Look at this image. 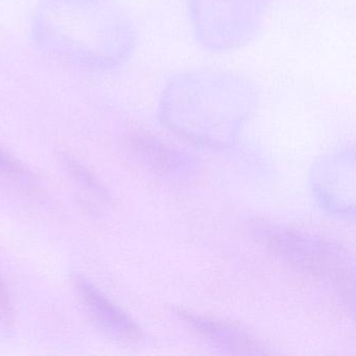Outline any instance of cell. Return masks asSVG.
Returning <instances> with one entry per match:
<instances>
[{"instance_id": "1", "label": "cell", "mask_w": 356, "mask_h": 356, "mask_svg": "<svg viewBox=\"0 0 356 356\" xmlns=\"http://www.w3.org/2000/svg\"><path fill=\"white\" fill-rule=\"evenodd\" d=\"M32 36L51 57L90 70H112L134 51L130 17L111 0H42Z\"/></svg>"}, {"instance_id": "2", "label": "cell", "mask_w": 356, "mask_h": 356, "mask_svg": "<svg viewBox=\"0 0 356 356\" xmlns=\"http://www.w3.org/2000/svg\"><path fill=\"white\" fill-rule=\"evenodd\" d=\"M255 97L249 83L233 74H181L163 92L160 118L168 128L193 143L230 147L253 110Z\"/></svg>"}, {"instance_id": "3", "label": "cell", "mask_w": 356, "mask_h": 356, "mask_svg": "<svg viewBox=\"0 0 356 356\" xmlns=\"http://www.w3.org/2000/svg\"><path fill=\"white\" fill-rule=\"evenodd\" d=\"M251 230L277 257L328 287L353 312L355 266L348 250L322 237L266 220H254Z\"/></svg>"}, {"instance_id": "4", "label": "cell", "mask_w": 356, "mask_h": 356, "mask_svg": "<svg viewBox=\"0 0 356 356\" xmlns=\"http://www.w3.org/2000/svg\"><path fill=\"white\" fill-rule=\"evenodd\" d=\"M268 0H191V19L202 44L226 51L257 35Z\"/></svg>"}, {"instance_id": "5", "label": "cell", "mask_w": 356, "mask_h": 356, "mask_svg": "<svg viewBox=\"0 0 356 356\" xmlns=\"http://www.w3.org/2000/svg\"><path fill=\"white\" fill-rule=\"evenodd\" d=\"M354 152L325 158L312 172V188L321 205L330 213L354 216Z\"/></svg>"}, {"instance_id": "6", "label": "cell", "mask_w": 356, "mask_h": 356, "mask_svg": "<svg viewBox=\"0 0 356 356\" xmlns=\"http://www.w3.org/2000/svg\"><path fill=\"white\" fill-rule=\"evenodd\" d=\"M76 289L89 318L104 334L120 343H138L143 339V331L137 323L95 283L79 276Z\"/></svg>"}, {"instance_id": "7", "label": "cell", "mask_w": 356, "mask_h": 356, "mask_svg": "<svg viewBox=\"0 0 356 356\" xmlns=\"http://www.w3.org/2000/svg\"><path fill=\"white\" fill-rule=\"evenodd\" d=\"M177 316L188 325L202 339L227 353L261 355L270 353L268 348L243 329L224 321L193 314L177 308Z\"/></svg>"}, {"instance_id": "8", "label": "cell", "mask_w": 356, "mask_h": 356, "mask_svg": "<svg viewBox=\"0 0 356 356\" xmlns=\"http://www.w3.org/2000/svg\"><path fill=\"white\" fill-rule=\"evenodd\" d=\"M129 145L136 159L152 172L179 176L193 170L189 158L170 149L155 138L136 135L130 139Z\"/></svg>"}, {"instance_id": "9", "label": "cell", "mask_w": 356, "mask_h": 356, "mask_svg": "<svg viewBox=\"0 0 356 356\" xmlns=\"http://www.w3.org/2000/svg\"><path fill=\"white\" fill-rule=\"evenodd\" d=\"M62 163L67 170L72 179L83 188L86 189L91 195L103 202L110 201V193L104 186L103 183L89 170L86 166L83 165L79 160L66 155L62 157Z\"/></svg>"}, {"instance_id": "10", "label": "cell", "mask_w": 356, "mask_h": 356, "mask_svg": "<svg viewBox=\"0 0 356 356\" xmlns=\"http://www.w3.org/2000/svg\"><path fill=\"white\" fill-rule=\"evenodd\" d=\"M0 178L30 185L33 177L17 160L0 147Z\"/></svg>"}, {"instance_id": "11", "label": "cell", "mask_w": 356, "mask_h": 356, "mask_svg": "<svg viewBox=\"0 0 356 356\" xmlns=\"http://www.w3.org/2000/svg\"><path fill=\"white\" fill-rule=\"evenodd\" d=\"M13 318V305L9 291L3 281L0 279V330H10Z\"/></svg>"}]
</instances>
